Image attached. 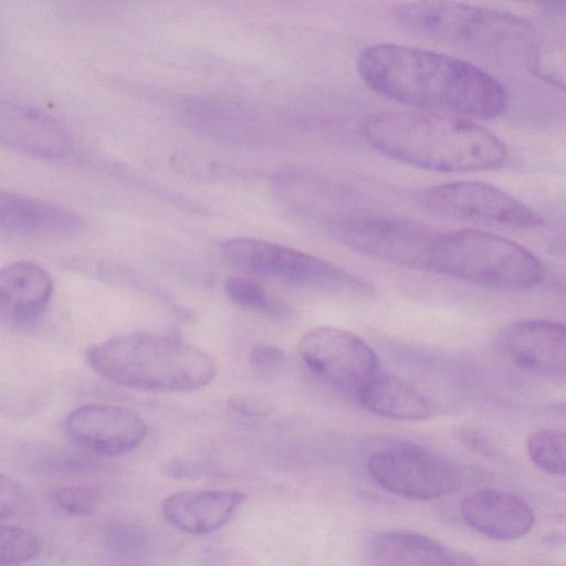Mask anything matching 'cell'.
<instances>
[{
	"label": "cell",
	"instance_id": "cell-14",
	"mask_svg": "<svg viewBox=\"0 0 566 566\" xmlns=\"http://www.w3.org/2000/svg\"><path fill=\"white\" fill-rule=\"evenodd\" d=\"M565 339L563 324L524 319L509 327L503 346L509 359L517 367L543 376L560 377L565 374Z\"/></svg>",
	"mask_w": 566,
	"mask_h": 566
},
{
	"label": "cell",
	"instance_id": "cell-16",
	"mask_svg": "<svg viewBox=\"0 0 566 566\" xmlns=\"http://www.w3.org/2000/svg\"><path fill=\"white\" fill-rule=\"evenodd\" d=\"M244 501L233 490H191L176 492L161 503L166 521L190 534H206L223 526Z\"/></svg>",
	"mask_w": 566,
	"mask_h": 566
},
{
	"label": "cell",
	"instance_id": "cell-9",
	"mask_svg": "<svg viewBox=\"0 0 566 566\" xmlns=\"http://www.w3.org/2000/svg\"><path fill=\"white\" fill-rule=\"evenodd\" d=\"M432 214L504 228L534 229L545 224L528 206L503 190L481 181H457L433 186L423 195Z\"/></svg>",
	"mask_w": 566,
	"mask_h": 566
},
{
	"label": "cell",
	"instance_id": "cell-20",
	"mask_svg": "<svg viewBox=\"0 0 566 566\" xmlns=\"http://www.w3.org/2000/svg\"><path fill=\"white\" fill-rule=\"evenodd\" d=\"M565 433L558 429H539L526 439V451L541 470L553 474L565 473Z\"/></svg>",
	"mask_w": 566,
	"mask_h": 566
},
{
	"label": "cell",
	"instance_id": "cell-18",
	"mask_svg": "<svg viewBox=\"0 0 566 566\" xmlns=\"http://www.w3.org/2000/svg\"><path fill=\"white\" fill-rule=\"evenodd\" d=\"M367 410L391 419L423 420L434 415L431 399L412 382L387 374H376L355 394Z\"/></svg>",
	"mask_w": 566,
	"mask_h": 566
},
{
	"label": "cell",
	"instance_id": "cell-22",
	"mask_svg": "<svg viewBox=\"0 0 566 566\" xmlns=\"http://www.w3.org/2000/svg\"><path fill=\"white\" fill-rule=\"evenodd\" d=\"M41 548L38 536L31 531L0 524V565L20 564L34 558Z\"/></svg>",
	"mask_w": 566,
	"mask_h": 566
},
{
	"label": "cell",
	"instance_id": "cell-4",
	"mask_svg": "<svg viewBox=\"0 0 566 566\" xmlns=\"http://www.w3.org/2000/svg\"><path fill=\"white\" fill-rule=\"evenodd\" d=\"M90 367L107 380L136 390L191 391L208 385L217 374L214 359L185 340L135 332L91 346Z\"/></svg>",
	"mask_w": 566,
	"mask_h": 566
},
{
	"label": "cell",
	"instance_id": "cell-21",
	"mask_svg": "<svg viewBox=\"0 0 566 566\" xmlns=\"http://www.w3.org/2000/svg\"><path fill=\"white\" fill-rule=\"evenodd\" d=\"M228 297L238 306L272 317L289 315L290 308L275 300L258 283L241 277L229 279L224 283Z\"/></svg>",
	"mask_w": 566,
	"mask_h": 566
},
{
	"label": "cell",
	"instance_id": "cell-7",
	"mask_svg": "<svg viewBox=\"0 0 566 566\" xmlns=\"http://www.w3.org/2000/svg\"><path fill=\"white\" fill-rule=\"evenodd\" d=\"M369 476L385 491L410 500H434L455 492L462 483L459 468L427 448L401 444L373 452Z\"/></svg>",
	"mask_w": 566,
	"mask_h": 566
},
{
	"label": "cell",
	"instance_id": "cell-25",
	"mask_svg": "<svg viewBox=\"0 0 566 566\" xmlns=\"http://www.w3.org/2000/svg\"><path fill=\"white\" fill-rule=\"evenodd\" d=\"M109 546L122 555H142L150 546V538L144 531L134 526H116L109 530Z\"/></svg>",
	"mask_w": 566,
	"mask_h": 566
},
{
	"label": "cell",
	"instance_id": "cell-10",
	"mask_svg": "<svg viewBox=\"0 0 566 566\" xmlns=\"http://www.w3.org/2000/svg\"><path fill=\"white\" fill-rule=\"evenodd\" d=\"M297 349L317 378L353 395L378 370L373 348L358 335L343 328L315 327L302 336Z\"/></svg>",
	"mask_w": 566,
	"mask_h": 566
},
{
	"label": "cell",
	"instance_id": "cell-30",
	"mask_svg": "<svg viewBox=\"0 0 566 566\" xmlns=\"http://www.w3.org/2000/svg\"><path fill=\"white\" fill-rule=\"evenodd\" d=\"M517 1H525V2H538V1H545V0H517Z\"/></svg>",
	"mask_w": 566,
	"mask_h": 566
},
{
	"label": "cell",
	"instance_id": "cell-19",
	"mask_svg": "<svg viewBox=\"0 0 566 566\" xmlns=\"http://www.w3.org/2000/svg\"><path fill=\"white\" fill-rule=\"evenodd\" d=\"M370 558L377 565H458L473 564L461 553L447 548L427 535L411 531H389L376 535Z\"/></svg>",
	"mask_w": 566,
	"mask_h": 566
},
{
	"label": "cell",
	"instance_id": "cell-13",
	"mask_svg": "<svg viewBox=\"0 0 566 566\" xmlns=\"http://www.w3.org/2000/svg\"><path fill=\"white\" fill-rule=\"evenodd\" d=\"M464 523L475 532L499 541L525 536L535 523L532 507L520 496L484 488L467 495L460 505Z\"/></svg>",
	"mask_w": 566,
	"mask_h": 566
},
{
	"label": "cell",
	"instance_id": "cell-8",
	"mask_svg": "<svg viewBox=\"0 0 566 566\" xmlns=\"http://www.w3.org/2000/svg\"><path fill=\"white\" fill-rule=\"evenodd\" d=\"M346 247L396 265L424 270L437 234L412 221L382 214H352L332 222Z\"/></svg>",
	"mask_w": 566,
	"mask_h": 566
},
{
	"label": "cell",
	"instance_id": "cell-12",
	"mask_svg": "<svg viewBox=\"0 0 566 566\" xmlns=\"http://www.w3.org/2000/svg\"><path fill=\"white\" fill-rule=\"evenodd\" d=\"M0 145L24 155L61 159L73 149L65 128L34 107L0 99Z\"/></svg>",
	"mask_w": 566,
	"mask_h": 566
},
{
	"label": "cell",
	"instance_id": "cell-29",
	"mask_svg": "<svg viewBox=\"0 0 566 566\" xmlns=\"http://www.w3.org/2000/svg\"><path fill=\"white\" fill-rule=\"evenodd\" d=\"M457 436L460 443L469 450L484 453L485 455L490 454L493 450L488 438L475 429L460 428Z\"/></svg>",
	"mask_w": 566,
	"mask_h": 566
},
{
	"label": "cell",
	"instance_id": "cell-15",
	"mask_svg": "<svg viewBox=\"0 0 566 566\" xmlns=\"http://www.w3.org/2000/svg\"><path fill=\"white\" fill-rule=\"evenodd\" d=\"M84 228L80 214L61 205L0 189V231L64 237Z\"/></svg>",
	"mask_w": 566,
	"mask_h": 566
},
{
	"label": "cell",
	"instance_id": "cell-28",
	"mask_svg": "<svg viewBox=\"0 0 566 566\" xmlns=\"http://www.w3.org/2000/svg\"><path fill=\"white\" fill-rule=\"evenodd\" d=\"M285 359L283 349L275 345L256 344L251 348L249 360L250 363L261 369L276 367Z\"/></svg>",
	"mask_w": 566,
	"mask_h": 566
},
{
	"label": "cell",
	"instance_id": "cell-3",
	"mask_svg": "<svg viewBox=\"0 0 566 566\" xmlns=\"http://www.w3.org/2000/svg\"><path fill=\"white\" fill-rule=\"evenodd\" d=\"M392 13L419 38L495 61L530 63L541 43L526 19L462 1L411 0Z\"/></svg>",
	"mask_w": 566,
	"mask_h": 566
},
{
	"label": "cell",
	"instance_id": "cell-1",
	"mask_svg": "<svg viewBox=\"0 0 566 566\" xmlns=\"http://www.w3.org/2000/svg\"><path fill=\"white\" fill-rule=\"evenodd\" d=\"M357 69L370 90L415 109L488 120L502 115L509 105L507 91L496 77L429 49L369 45L359 53Z\"/></svg>",
	"mask_w": 566,
	"mask_h": 566
},
{
	"label": "cell",
	"instance_id": "cell-2",
	"mask_svg": "<svg viewBox=\"0 0 566 566\" xmlns=\"http://www.w3.org/2000/svg\"><path fill=\"white\" fill-rule=\"evenodd\" d=\"M366 140L396 160L439 172L497 168L507 153L504 144L473 120L437 112H382L367 118Z\"/></svg>",
	"mask_w": 566,
	"mask_h": 566
},
{
	"label": "cell",
	"instance_id": "cell-6",
	"mask_svg": "<svg viewBox=\"0 0 566 566\" xmlns=\"http://www.w3.org/2000/svg\"><path fill=\"white\" fill-rule=\"evenodd\" d=\"M224 258L245 272L328 292L365 294L364 281L317 256L254 238H233L222 247Z\"/></svg>",
	"mask_w": 566,
	"mask_h": 566
},
{
	"label": "cell",
	"instance_id": "cell-11",
	"mask_svg": "<svg viewBox=\"0 0 566 566\" xmlns=\"http://www.w3.org/2000/svg\"><path fill=\"white\" fill-rule=\"evenodd\" d=\"M66 430L82 448L119 457L136 449L147 434L145 421L134 411L108 403H86L66 418Z\"/></svg>",
	"mask_w": 566,
	"mask_h": 566
},
{
	"label": "cell",
	"instance_id": "cell-5",
	"mask_svg": "<svg viewBox=\"0 0 566 566\" xmlns=\"http://www.w3.org/2000/svg\"><path fill=\"white\" fill-rule=\"evenodd\" d=\"M427 269L511 291L535 287L545 277L543 263L531 251L506 238L473 229L437 234Z\"/></svg>",
	"mask_w": 566,
	"mask_h": 566
},
{
	"label": "cell",
	"instance_id": "cell-27",
	"mask_svg": "<svg viewBox=\"0 0 566 566\" xmlns=\"http://www.w3.org/2000/svg\"><path fill=\"white\" fill-rule=\"evenodd\" d=\"M227 403L233 412L247 418L263 417L271 411L270 403L254 395H233L228 399Z\"/></svg>",
	"mask_w": 566,
	"mask_h": 566
},
{
	"label": "cell",
	"instance_id": "cell-17",
	"mask_svg": "<svg viewBox=\"0 0 566 566\" xmlns=\"http://www.w3.org/2000/svg\"><path fill=\"white\" fill-rule=\"evenodd\" d=\"M52 291L51 275L34 262L15 261L0 270V312L17 325L39 319Z\"/></svg>",
	"mask_w": 566,
	"mask_h": 566
},
{
	"label": "cell",
	"instance_id": "cell-26",
	"mask_svg": "<svg viewBox=\"0 0 566 566\" xmlns=\"http://www.w3.org/2000/svg\"><path fill=\"white\" fill-rule=\"evenodd\" d=\"M24 502L23 488L12 478L0 473V520L18 513Z\"/></svg>",
	"mask_w": 566,
	"mask_h": 566
},
{
	"label": "cell",
	"instance_id": "cell-23",
	"mask_svg": "<svg viewBox=\"0 0 566 566\" xmlns=\"http://www.w3.org/2000/svg\"><path fill=\"white\" fill-rule=\"evenodd\" d=\"M98 500L97 489L84 484L62 486L54 494L57 506L65 513L75 516L91 514L96 509Z\"/></svg>",
	"mask_w": 566,
	"mask_h": 566
},
{
	"label": "cell",
	"instance_id": "cell-24",
	"mask_svg": "<svg viewBox=\"0 0 566 566\" xmlns=\"http://www.w3.org/2000/svg\"><path fill=\"white\" fill-rule=\"evenodd\" d=\"M530 65L538 77L558 86L564 87V45L553 43L543 46L538 44Z\"/></svg>",
	"mask_w": 566,
	"mask_h": 566
}]
</instances>
